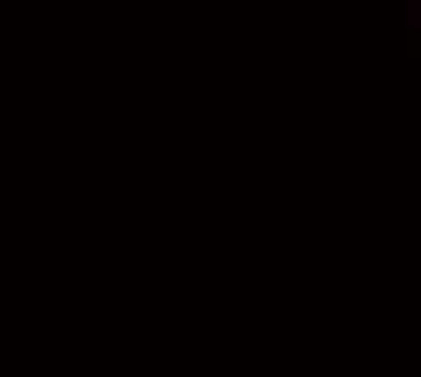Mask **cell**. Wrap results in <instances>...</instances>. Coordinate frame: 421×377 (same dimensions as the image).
Returning a JSON list of instances; mask_svg holds the SVG:
<instances>
[{
  "instance_id": "cell-1",
  "label": "cell",
  "mask_w": 421,
  "mask_h": 377,
  "mask_svg": "<svg viewBox=\"0 0 421 377\" xmlns=\"http://www.w3.org/2000/svg\"><path fill=\"white\" fill-rule=\"evenodd\" d=\"M407 33L410 37L421 33V0H407Z\"/></svg>"
}]
</instances>
